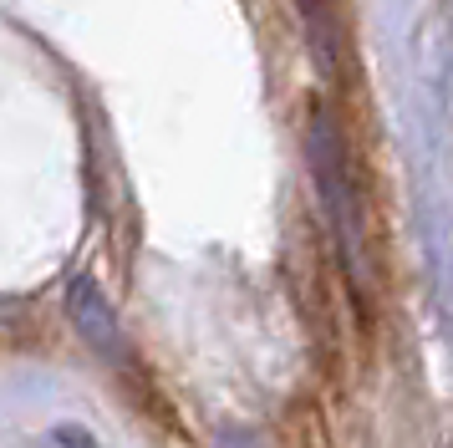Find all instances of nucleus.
Wrapping results in <instances>:
<instances>
[{
    "instance_id": "4",
    "label": "nucleus",
    "mask_w": 453,
    "mask_h": 448,
    "mask_svg": "<svg viewBox=\"0 0 453 448\" xmlns=\"http://www.w3.org/2000/svg\"><path fill=\"white\" fill-rule=\"evenodd\" d=\"M46 448H97V438H92L87 428H77V423H57L51 433H46Z\"/></svg>"
},
{
    "instance_id": "3",
    "label": "nucleus",
    "mask_w": 453,
    "mask_h": 448,
    "mask_svg": "<svg viewBox=\"0 0 453 448\" xmlns=\"http://www.w3.org/2000/svg\"><path fill=\"white\" fill-rule=\"evenodd\" d=\"M290 11L301 20V36H306V51L316 61V72L326 81L342 77L347 66V26H342V5L336 0H290Z\"/></svg>"
},
{
    "instance_id": "2",
    "label": "nucleus",
    "mask_w": 453,
    "mask_h": 448,
    "mask_svg": "<svg viewBox=\"0 0 453 448\" xmlns=\"http://www.w3.org/2000/svg\"><path fill=\"white\" fill-rule=\"evenodd\" d=\"M66 321L77 326V336H82L103 362H112V367L133 362V346H127L123 321H118L112 301L103 296V285L92 281V275H72V281H66Z\"/></svg>"
},
{
    "instance_id": "1",
    "label": "nucleus",
    "mask_w": 453,
    "mask_h": 448,
    "mask_svg": "<svg viewBox=\"0 0 453 448\" xmlns=\"http://www.w3.org/2000/svg\"><path fill=\"white\" fill-rule=\"evenodd\" d=\"M306 174L311 189L321 199V214H326V229L336 240V255H342V270L357 296H372L377 290V250H372V209H367V183H362V168H357V148H351L342 118L331 112L326 102H316L306 118Z\"/></svg>"
}]
</instances>
